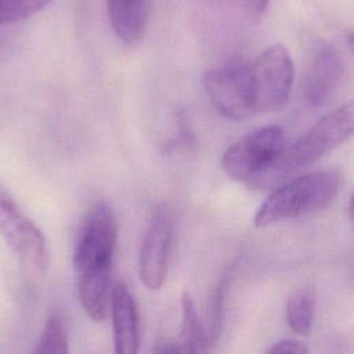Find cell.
I'll return each mask as SVG.
<instances>
[{
  "mask_svg": "<svg viewBox=\"0 0 354 354\" xmlns=\"http://www.w3.org/2000/svg\"><path fill=\"white\" fill-rule=\"evenodd\" d=\"M342 177L332 170L301 174L275 188L253 217L256 227H267L326 207L337 195Z\"/></svg>",
  "mask_w": 354,
  "mask_h": 354,
  "instance_id": "cell-1",
  "label": "cell"
},
{
  "mask_svg": "<svg viewBox=\"0 0 354 354\" xmlns=\"http://www.w3.org/2000/svg\"><path fill=\"white\" fill-rule=\"evenodd\" d=\"M353 119L351 102L343 104L321 118L300 138L285 148L272 173L277 176L306 169L340 147L353 133Z\"/></svg>",
  "mask_w": 354,
  "mask_h": 354,
  "instance_id": "cell-2",
  "label": "cell"
},
{
  "mask_svg": "<svg viewBox=\"0 0 354 354\" xmlns=\"http://www.w3.org/2000/svg\"><path fill=\"white\" fill-rule=\"evenodd\" d=\"M286 148L285 133L278 126H264L232 142L223 153L224 173L241 183L263 181Z\"/></svg>",
  "mask_w": 354,
  "mask_h": 354,
  "instance_id": "cell-3",
  "label": "cell"
},
{
  "mask_svg": "<svg viewBox=\"0 0 354 354\" xmlns=\"http://www.w3.org/2000/svg\"><path fill=\"white\" fill-rule=\"evenodd\" d=\"M118 241V223L106 202H97L86 214L73 250V266L79 275L111 268Z\"/></svg>",
  "mask_w": 354,
  "mask_h": 354,
  "instance_id": "cell-4",
  "label": "cell"
},
{
  "mask_svg": "<svg viewBox=\"0 0 354 354\" xmlns=\"http://www.w3.org/2000/svg\"><path fill=\"white\" fill-rule=\"evenodd\" d=\"M256 113H271L285 106L289 100L295 68L288 50L275 44L266 48L249 64Z\"/></svg>",
  "mask_w": 354,
  "mask_h": 354,
  "instance_id": "cell-5",
  "label": "cell"
},
{
  "mask_svg": "<svg viewBox=\"0 0 354 354\" xmlns=\"http://www.w3.org/2000/svg\"><path fill=\"white\" fill-rule=\"evenodd\" d=\"M202 83L210 102L223 116L243 120L256 115L249 64L231 62L209 69Z\"/></svg>",
  "mask_w": 354,
  "mask_h": 354,
  "instance_id": "cell-6",
  "label": "cell"
},
{
  "mask_svg": "<svg viewBox=\"0 0 354 354\" xmlns=\"http://www.w3.org/2000/svg\"><path fill=\"white\" fill-rule=\"evenodd\" d=\"M173 238V210L167 205H160L149 218L138 256V275L149 290H159L165 283Z\"/></svg>",
  "mask_w": 354,
  "mask_h": 354,
  "instance_id": "cell-7",
  "label": "cell"
},
{
  "mask_svg": "<svg viewBox=\"0 0 354 354\" xmlns=\"http://www.w3.org/2000/svg\"><path fill=\"white\" fill-rule=\"evenodd\" d=\"M0 235L12 253L32 268L47 264V245L39 227L25 216L0 185Z\"/></svg>",
  "mask_w": 354,
  "mask_h": 354,
  "instance_id": "cell-8",
  "label": "cell"
},
{
  "mask_svg": "<svg viewBox=\"0 0 354 354\" xmlns=\"http://www.w3.org/2000/svg\"><path fill=\"white\" fill-rule=\"evenodd\" d=\"M343 77V62L339 53L328 43H319L308 61L303 82V95L308 106L326 105L337 91Z\"/></svg>",
  "mask_w": 354,
  "mask_h": 354,
  "instance_id": "cell-9",
  "label": "cell"
},
{
  "mask_svg": "<svg viewBox=\"0 0 354 354\" xmlns=\"http://www.w3.org/2000/svg\"><path fill=\"white\" fill-rule=\"evenodd\" d=\"M115 354H138L140 318L134 297L124 283H115L109 296Z\"/></svg>",
  "mask_w": 354,
  "mask_h": 354,
  "instance_id": "cell-10",
  "label": "cell"
},
{
  "mask_svg": "<svg viewBox=\"0 0 354 354\" xmlns=\"http://www.w3.org/2000/svg\"><path fill=\"white\" fill-rule=\"evenodd\" d=\"M152 0H106L108 19L112 30L126 44H134L144 36Z\"/></svg>",
  "mask_w": 354,
  "mask_h": 354,
  "instance_id": "cell-11",
  "label": "cell"
},
{
  "mask_svg": "<svg viewBox=\"0 0 354 354\" xmlns=\"http://www.w3.org/2000/svg\"><path fill=\"white\" fill-rule=\"evenodd\" d=\"M111 268L79 275V300L84 313L95 322L104 321L109 303Z\"/></svg>",
  "mask_w": 354,
  "mask_h": 354,
  "instance_id": "cell-12",
  "label": "cell"
},
{
  "mask_svg": "<svg viewBox=\"0 0 354 354\" xmlns=\"http://www.w3.org/2000/svg\"><path fill=\"white\" fill-rule=\"evenodd\" d=\"M206 337L205 328L199 321L195 303L188 292L181 297V342L180 354H205Z\"/></svg>",
  "mask_w": 354,
  "mask_h": 354,
  "instance_id": "cell-13",
  "label": "cell"
},
{
  "mask_svg": "<svg viewBox=\"0 0 354 354\" xmlns=\"http://www.w3.org/2000/svg\"><path fill=\"white\" fill-rule=\"evenodd\" d=\"M317 304V293L313 286L296 289L286 303V322L297 335H307L311 330Z\"/></svg>",
  "mask_w": 354,
  "mask_h": 354,
  "instance_id": "cell-14",
  "label": "cell"
},
{
  "mask_svg": "<svg viewBox=\"0 0 354 354\" xmlns=\"http://www.w3.org/2000/svg\"><path fill=\"white\" fill-rule=\"evenodd\" d=\"M228 286V275H223L217 283L214 285L207 304L206 314V326L205 337L206 346L213 347L217 344L221 330H223V319H224V303H225V292Z\"/></svg>",
  "mask_w": 354,
  "mask_h": 354,
  "instance_id": "cell-15",
  "label": "cell"
},
{
  "mask_svg": "<svg viewBox=\"0 0 354 354\" xmlns=\"http://www.w3.org/2000/svg\"><path fill=\"white\" fill-rule=\"evenodd\" d=\"M29 354H69V343L64 322L53 315L47 319L35 347Z\"/></svg>",
  "mask_w": 354,
  "mask_h": 354,
  "instance_id": "cell-16",
  "label": "cell"
},
{
  "mask_svg": "<svg viewBox=\"0 0 354 354\" xmlns=\"http://www.w3.org/2000/svg\"><path fill=\"white\" fill-rule=\"evenodd\" d=\"M51 0H0V28L43 10Z\"/></svg>",
  "mask_w": 354,
  "mask_h": 354,
  "instance_id": "cell-17",
  "label": "cell"
},
{
  "mask_svg": "<svg viewBox=\"0 0 354 354\" xmlns=\"http://www.w3.org/2000/svg\"><path fill=\"white\" fill-rule=\"evenodd\" d=\"M266 354H308V348L296 339H283L274 343Z\"/></svg>",
  "mask_w": 354,
  "mask_h": 354,
  "instance_id": "cell-18",
  "label": "cell"
},
{
  "mask_svg": "<svg viewBox=\"0 0 354 354\" xmlns=\"http://www.w3.org/2000/svg\"><path fill=\"white\" fill-rule=\"evenodd\" d=\"M153 354H180L178 344L173 342H162L155 347Z\"/></svg>",
  "mask_w": 354,
  "mask_h": 354,
  "instance_id": "cell-19",
  "label": "cell"
}]
</instances>
